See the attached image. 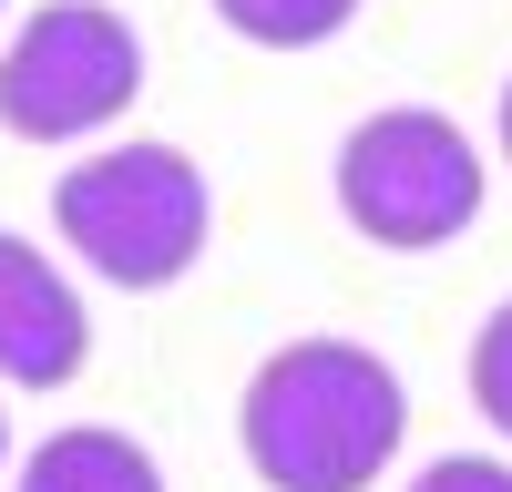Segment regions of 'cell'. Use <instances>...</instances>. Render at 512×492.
<instances>
[{"mask_svg":"<svg viewBox=\"0 0 512 492\" xmlns=\"http://www.w3.org/2000/svg\"><path fill=\"white\" fill-rule=\"evenodd\" d=\"M400 431H410V390L359 339H287L277 359H256L236 400L246 472L267 492H369L400 462Z\"/></svg>","mask_w":512,"mask_h":492,"instance_id":"1","label":"cell"},{"mask_svg":"<svg viewBox=\"0 0 512 492\" xmlns=\"http://www.w3.org/2000/svg\"><path fill=\"white\" fill-rule=\"evenodd\" d=\"M11 492H164V472H154V451L144 441H123V431H52L21 462V482Z\"/></svg>","mask_w":512,"mask_h":492,"instance_id":"6","label":"cell"},{"mask_svg":"<svg viewBox=\"0 0 512 492\" xmlns=\"http://www.w3.org/2000/svg\"><path fill=\"white\" fill-rule=\"evenodd\" d=\"M338 216H349L369 246H390V257H431V246H451L461 226L482 216V185L492 164L472 154V134H461L451 113L431 103H390L338 134Z\"/></svg>","mask_w":512,"mask_h":492,"instance_id":"3","label":"cell"},{"mask_svg":"<svg viewBox=\"0 0 512 492\" xmlns=\"http://www.w3.org/2000/svg\"><path fill=\"white\" fill-rule=\"evenodd\" d=\"M216 21L236 41H267V52H318L359 21V0H216Z\"/></svg>","mask_w":512,"mask_h":492,"instance_id":"7","label":"cell"},{"mask_svg":"<svg viewBox=\"0 0 512 492\" xmlns=\"http://www.w3.org/2000/svg\"><path fill=\"white\" fill-rule=\"evenodd\" d=\"M0 462H11V431H0Z\"/></svg>","mask_w":512,"mask_h":492,"instance_id":"11","label":"cell"},{"mask_svg":"<svg viewBox=\"0 0 512 492\" xmlns=\"http://www.w3.org/2000/svg\"><path fill=\"white\" fill-rule=\"evenodd\" d=\"M52 226L103 287H175L205 257V175L175 144H113L52 185Z\"/></svg>","mask_w":512,"mask_h":492,"instance_id":"2","label":"cell"},{"mask_svg":"<svg viewBox=\"0 0 512 492\" xmlns=\"http://www.w3.org/2000/svg\"><path fill=\"white\" fill-rule=\"evenodd\" d=\"M502 164H512V82H502Z\"/></svg>","mask_w":512,"mask_h":492,"instance_id":"10","label":"cell"},{"mask_svg":"<svg viewBox=\"0 0 512 492\" xmlns=\"http://www.w3.org/2000/svg\"><path fill=\"white\" fill-rule=\"evenodd\" d=\"M82 359H93V318H82L72 277L31 236H0V380L62 390Z\"/></svg>","mask_w":512,"mask_h":492,"instance_id":"5","label":"cell"},{"mask_svg":"<svg viewBox=\"0 0 512 492\" xmlns=\"http://www.w3.org/2000/svg\"><path fill=\"white\" fill-rule=\"evenodd\" d=\"M472 410L512 441V298L482 318V339H472Z\"/></svg>","mask_w":512,"mask_h":492,"instance_id":"8","label":"cell"},{"mask_svg":"<svg viewBox=\"0 0 512 492\" xmlns=\"http://www.w3.org/2000/svg\"><path fill=\"white\" fill-rule=\"evenodd\" d=\"M410 492H512V462H492V451H441V462H420Z\"/></svg>","mask_w":512,"mask_h":492,"instance_id":"9","label":"cell"},{"mask_svg":"<svg viewBox=\"0 0 512 492\" xmlns=\"http://www.w3.org/2000/svg\"><path fill=\"white\" fill-rule=\"evenodd\" d=\"M144 93V41L103 0H52L41 21H21V41L0 52V123L21 144H72Z\"/></svg>","mask_w":512,"mask_h":492,"instance_id":"4","label":"cell"}]
</instances>
